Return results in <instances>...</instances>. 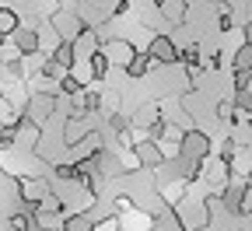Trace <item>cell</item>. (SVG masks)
I'll use <instances>...</instances> for the list:
<instances>
[{"label":"cell","mask_w":252,"mask_h":231,"mask_svg":"<svg viewBox=\"0 0 252 231\" xmlns=\"http://www.w3.org/2000/svg\"><path fill=\"white\" fill-rule=\"evenodd\" d=\"M14 42H18L21 53H35L39 49V35H35V32H28V28L25 32H14Z\"/></svg>","instance_id":"1"},{"label":"cell","mask_w":252,"mask_h":231,"mask_svg":"<svg viewBox=\"0 0 252 231\" xmlns=\"http://www.w3.org/2000/svg\"><path fill=\"white\" fill-rule=\"evenodd\" d=\"M11 32H18V18H14V11H0V35H11Z\"/></svg>","instance_id":"2"},{"label":"cell","mask_w":252,"mask_h":231,"mask_svg":"<svg viewBox=\"0 0 252 231\" xmlns=\"http://www.w3.org/2000/svg\"><path fill=\"white\" fill-rule=\"evenodd\" d=\"M0 42H4V35H0Z\"/></svg>","instance_id":"3"}]
</instances>
